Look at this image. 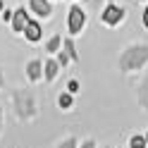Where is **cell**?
Returning <instances> with one entry per match:
<instances>
[{"label": "cell", "mask_w": 148, "mask_h": 148, "mask_svg": "<svg viewBox=\"0 0 148 148\" xmlns=\"http://www.w3.org/2000/svg\"><path fill=\"white\" fill-rule=\"evenodd\" d=\"M24 34H26V38H29V41H38L41 38V26L36 24V22H29V24H26V29H24Z\"/></svg>", "instance_id": "obj_6"}, {"label": "cell", "mask_w": 148, "mask_h": 148, "mask_svg": "<svg viewBox=\"0 0 148 148\" xmlns=\"http://www.w3.org/2000/svg\"><path fill=\"white\" fill-rule=\"evenodd\" d=\"M55 74H58V62L48 60V62H45V77H48V81L55 79Z\"/></svg>", "instance_id": "obj_7"}, {"label": "cell", "mask_w": 148, "mask_h": 148, "mask_svg": "<svg viewBox=\"0 0 148 148\" xmlns=\"http://www.w3.org/2000/svg\"><path fill=\"white\" fill-rule=\"evenodd\" d=\"M26 24H29V17H26V12H24V10H17V12H14V19H12L14 31H24Z\"/></svg>", "instance_id": "obj_4"}, {"label": "cell", "mask_w": 148, "mask_h": 148, "mask_svg": "<svg viewBox=\"0 0 148 148\" xmlns=\"http://www.w3.org/2000/svg\"><path fill=\"white\" fill-rule=\"evenodd\" d=\"M146 146H148V143L143 141V136H134V138H132V148H146Z\"/></svg>", "instance_id": "obj_9"}, {"label": "cell", "mask_w": 148, "mask_h": 148, "mask_svg": "<svg viewBox=\"0 0 148 148\" xmlns=\"http://www.w3.org/2000/svg\"><path fill=\"white\" fill-rule=\"evenodd\" d=\"M127 58H134V60L132 62H124L122 67L124 69H134V67H138V62H141V60L148 58V48H132V50L127 53Z\"/></svg>", "instance_id": "obj_2"}, {"label": "cell", "mask_w": 148, "mask_h": 148, "mask_svg": "<svg viewBox=\"0 0 148 148\" xmlns=\"http://www.w3.org/2000/svg\"><path fill=\"white\" fill-rule=\"evenodd\" d=\"M31 10L38 14V17H48L53 10H50V5L45 3V0H31Z\"/></svg>", "instance_id": "obj_5"}, {"label": "cell", "mask_w": 148, "mask_h": 148, "mask_svg": "<svg viewBox=\"0 0 148 148\" xmlns=\"http://www.w3.org/2000/svg\"><path fill=\"white\" fill-rule=\"evenodd\" d=\"M122 7H117V5H108L105 7V12H103V22L105 24H117L119 19H122Z\"/></svg>", "instance_id": "obj_3"}, {"label": "cell", "mask_w": 148, "mask_h": 148, "mask_svg": "<svg viewBox=\"0 0 148 148\" xmlns=\"http://www.w3.org/2000/svg\"><path fill=\"white\" fill-rule=\"evenodd\" d=\"M67 26H69L72 34H79L81 31V26H84V12H81V7H72V10H69Z\"/></svg>", "instance_id": "obj_1"}, {"label": "cell", "mask_w": 148, "mask_h": 148, "mask_svg": "<svg viewBox=\"0 0 148 148\" xmlns=\"http://www.w3.org/2000/svg\"><path fill=\"white\" fill-rule=\"evenodd\" d=\"M84 148H93V143H91V141H88V143H84Z\"/></svg>", "instance_id": "obj_14"}, {"label": "cell", "mask_w": 148, "mask_h": 148, "mask_svg": "<svg viewBox=\"0 0 148 148\" xmlns=\"http://www.w3.org/2000/svg\"><path fill=\"white\" fill-rule=\"evenodd\" d=\"M146 143H148V138H146Z\"/></svg>", "instance_id": "obj_15"}, {"label": "cell", "mask_w": 148, "mask_h": 148, "mask_svg": "<svg viewBox=\"0 0 148 148\" xmlns=\"http://www.w3.org/2000/svg\"><path fill=\"white\" fill-rule=\"evenodd\" d=\"M26 69H29V77L31 79H36V77H38V74H41V62H29V67H26Z\"/></svg>", "instance_id": "obj_8"}, {"label": "cell", "mask_w": 148, "mask_h": 148, "mask_svg": "<svg viewBox=\"0 0 148 148\" xmlns=\"http://www.w3.org/2000/svg\"><path fill=\"white\" fill-rule=\"evenodd\" d=\"M69 105H72V98H69L67 93H62V96H60V108H69Z\"/></svg>", "instance_id": "obj_11"}, {"label": "cell", "mask_w": 148, "mask_h": 148, "mask_svg": "<svg viewBox=\"0 0 148 148\" xmlns=\"http://www.w3.org/2000/svg\"><path fill=\"white\" fill-rule=\"evenodd\" d=\"M143 24L148 26V7H146V12H143Z\"/></svg>", "instance_id": "obj_12"}, {"label": "cell", "mask_w": 148, "mask_h": 148, "mask_svg": "<svg viewBox=\"0 0 148 148\" xmlns=\"http://www.w3.org/2000/svg\"><path fill=\"white\" fill-rule=\"evenodd\" d=\"M58 45H60V38L55 36V38H50V41H48V48H45V50L53 53V50H58Z\"/></svg>", "instance_id": "obj_10"}, {"label": "cell", "mask_w": 148, "mask_h": 148, "mask_svg": "<svg viewBox=\"0 0 148 148\" xmlns=\"http://www.w3.org/2000/svg\"><path fill=\"white\" fill-rule=\"evenodd\" d=\"M72 146H74V141H67V143H64L62 148H72Z\"/></svg>", "instance_id": "obj_13"}]
</instances>
